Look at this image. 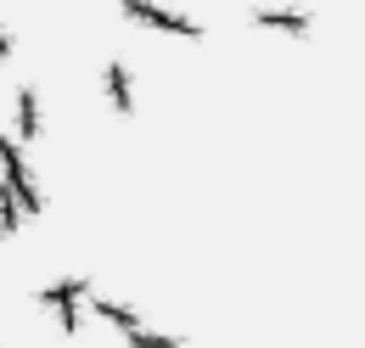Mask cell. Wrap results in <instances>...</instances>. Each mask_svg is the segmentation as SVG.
Returning a JSON list of instances; mask_svg holds the SVG:
<instances>
[{
  "mask_svg": "<svg viewBox=\"0 0 365 348\" xmlns=\"http://www.w3.org/2000/svg\"><path fill=\"white\" fill-rule=\"evenodd\" d=\"M135 17H146V23H158V29H175V34H197V23H185V17H169V11H158V6H146V0H124Z\"/></svg>",
  "mask_w": 365,
  "mask_h": 348,
  "instance_id": "cell-1",
  "label": "cell"
},
{
  "mask_svg": "<svg viewBox=\"0 0 365 348\" xmlns=\"http://www.w3.org/2000/svg\"><path fill=\"white\" fill-rule=\"evenodd\" d=\"M253 23H264V29H281V34H309V17H298V11H259Z\"/></svg>",
  "mask_w": 365,
  "mask_h": 348,
  "instance_id": "cell-2",
  "label": "cell"
},
{
  "mask_svg": "<svg viewBox=\"0 0 365 348\" xmlns=\"http://www.w3.org/2000/svg\"><path fill=\"white\" fill-rule=\"evenodd\" d=\"M113 96H118V107L130 113V85H124V68H113Z\"/></svg>",
  "mask_w": 365,
  "mask_h": 348,
  "instance_id": "cell-3",
  "label": "cell"
}]
</instances>
